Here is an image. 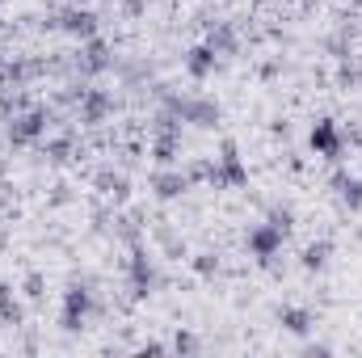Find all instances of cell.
Wrapping results in <instances>:
<instances>
[{
  "instance_id": "1",
  "label": "cell",
  "mask_w": 362,
  "mask_h": 358,
  "mask_svg": "<svg viewBox=\"0 0 362 358\" xmlns=\"http://www.w3.org/2000/svg\"><path fill=\"white\" fill-rule=\"evenodd\" d=\"M308 144H312V152H316V156H325V161H341L346 135H341V127H337L333 118H316V122H312Z\"/></svg>"
},
{
  "instance_id": "2",
  "label": "cell",
  "mask_w": 362,
  "mask_h": 358,
  "mask_svg": "<svg viewBox=\"0 0 362 358\" xmlns=\"http://www.w3.org/2000/svg\"><path fill=\"white\" fill-rule=\"evenodd\" d=\"M215 185H228V190H240V185H249V169H245V161H240V152H236V144H223V152H219V161H215Z\"/></svg>"
},
{
  "instance_id": "3",
  "label": "cell",
  "mask_w": 362,
  "mask_h": 358,
  "mask_svg": "<svg viewBox=\"0 0 362 358\" xmlns=\"http://www.w3.org/2000/svg\"><path fill=\"white\" fill-rule=\"evenodd\" d=\"M89 308H93V295H89V287H68L64 291V312H59V325L68 329V333H76L81 325H85V316H89Z\"/></svg>"
},
{
  "instance_id": "4",
  "label": "cell",
  "mask_w": 362,
  "mask_h": 358,
  "mask_svg": "<svg viewBox=\"0 0 362 358\" xmlns=\"http://www.w3.org/2000/svg\"><path fill=\"white\" fill-rule=\"evenodd\" d=\"M282 241H286V232H282L278 224H270V219H266V224H257V228L249 232V253H253L257 262H270L274 253L282 249Z\"/></svg>"
},
{
  "instance_id": "5",
  "label": "cell",
  "mask_w": 362,
  "mask_h": 358,
  "mask_svg": "<svg viewBox=\"0 0 362 358\" xmlns=\"http://www.w3.org/2000/svg\"><path fill=\"white\" fill-rule=\"evenodd\" d=\"M177 127H173V118H160V127H156V144H152V152H156V161L160 165H173L177 161Z\"/></svg>"
},
{
  "instance_id": "6",
  "label": "cell",
  "mask_w": 362,
  "mask_h": 358,
  "mask_svg": "<svg viewBox=\"0 0 362 358\" xmlns=\"http://www.w3.org/2000/svg\"><path fill=\"white\" fill-rule=\"evenodd\" d=\"M42 131H47V114H42V110H30V114L13 118V127H8L13 144H30V139H38Z\"/></svg>"
},
{
  "instance_id": "7",
  "label": "cell",
  "mask_w": 362,
  "mask_h": 358,
  "mask_svg": "<svg viewBox=\"0 0 362 358\" xmlns=\"http://www.w3.org/2000/svg\"><path fill=\"white\" fill-rule=\"evenodd\" d=\"M215 55H219V51H215L211 42H198V47L185 55V72H189L194 81H206V76L215 72Z\"/></svg>"
},
{
  "instance_id": "8",
  "label": "cell",
  "mask_w": 362,
  "mask_h": 358,
  "mask_svg": "<svg viewBox=\"0 0 362 358\" xmlns=\"http://www.w3.org/2000/svg\"><path fill=\"white\" fill-rule=\"evenodd\" d=\"M152 282H156V274H152L148 253H144V249H135V253H131V287H135V295H148V291H152Z\"/></svg>"
},
{
  "instance_id": "9",
  "label": "cell",
  "mask_w": 362,
  "mask_h": 358,
  "mask_svg": "<svg viewBox=\"0 0 362 358\" xmlns=\"http://www.w3.org/2000/svg\"><path fill=\"white\" fill-rule=\"evenodd\" d=\"M152 190H156V198H177V194L189 190V178L177 173V169H169V173H156L152 178Z\"/></svg>"
},
{
  "instance_id": "10",
  "label": "cell",
  "mask_w": 362,
  "mask_h": 358,
  "mask_svg": "<svg viewBox=\"0 0 362 358\" xmlns=\"http://www.w3.org/2000/svg\"><path fill=\"white\" fill-rule=\"evenodd\" d=\"M64 30L68 34H81V38H93L97 34V17H93L89 8H68L64 13Z\"/></svg>"
},
{
  "instance_id": "11",
  "label": "cell",
  "mask_w": 362,
  "mask_h": 358,
  "mask_svg": "<svg viewBox=\"0 0 362 358\" xmlns=\"http://www.w3.org/2000/svg\"><path fill=\"white\" fill-rule=\"evenodd\" d=\"M278 321H282V329L295 333V337H303V333L312 329V312H308V308H282Z\"/></svg>"
},
{
  "instance_id": "12",
  "label": "cell",
  "mask_w": 362,
  "mask_h": 358,
  "mask_svg": "<svg viewBox=\"0 0 362 358\" xmlns=\"http://www.w3.org/2000/svg\"><path fill=\"white\" fill-rule=\"evenodd\" d=\"M333 185H337L341 202H346L350 211H358V207H362V178H350V173H337V178H333Z\"/></svg>"
},
{
  "instance_id": "13",
  "label": "cell",
  "mask_w": 362,
  "mask_h": 358,
  "mask_svg": "<svg viewBox=\"0 0 362 358\" xmlns=\"http://www.w3.org/2000/svg\"><path fill=\"white\" fill-rule=\"evenodd\" d=\"M325 262H329V245L325 241H316V245L303 249V270H325Z\"/></svg>"
},
{
  "instance_id": "14",
  "label": "cell",
  "mask_w": 362,
  "mask_h": 358,
  "mask_svg": "<svg viewBox=\"0 0 362 358\" xmlns=\"http://www.w3.org/2000/svg\"><path fill=\"white\" fill-rule=\"evenodd\" d=\"M0 321H13V325L21 321V308H17V299H13V291L4 282H0Z\"/></svg>"
},
{
  "instance_id": "15",
  "label": "cell",
  "mask_w": 362,
  "mask_h": 358,
  "mask_svg": "<svg viewBox=\"0 0 362 358\" xmlns=\"http://www.w3.org/2000/svg\"><path fill=\"white\" fill-rule=\"evenodd\" d=\"M105 110H110V97H105V93H89V101H85V118H89V122H97Z\"/></svg>"
},
{
  "instance_id": "16",
  "label": "cell",
  "mask_w": 362,
  "mask_h": 358,
  "mask_svg": "<svg viewBox=\"0 0 362 358\" xmlns=\"http://www.w3.org/2000/svg\"><path fill=\"white\" fill-rule=\"evenodd\" d=\"M206 42H211L215 51H232V47H236V34H232L228 25H219V30H211V38H206Z\"/></svg>"
},
{
  "instance_id": "17",
  "label": "cell",
  "mask_w": 362,
  "mask_h": 358,
  "mask_svg": "<svg viewBox=\"0 0 362 358\" xmlns=\"http://www.w3.org/2000/svg\"><path fill=\"white\" fill-rule=\"evenodd\" d=\"M270 224H278L282 232H291V224H295V215H291L286 207H274V211H270Z\"/></svg>"
},
{
  "instance_id": "18",
  "label": "cell",
  "mask_w": 362,
  "mask_h": 358,
  "mask_svg": "<svg viewBox=\"0 0 362 358\" xmlns=\"http://www.w3.org/2000/svg\"><path fill=\"white\" fill-rule=\"evenodd\" d=\"M194 270H198V274H215V270H219V258H215V253H198Z\"/></svg>"
},
{
  "instance_id": "19",
  "label": "cell",
  "mask_w": 362,
  "mask_h": 358,
  "mask_svg": "<svg viewBox=\"0 0 362 358\" xmlns=\"http://www.w3.org/2000/svg\"><path fill=\"white\" fill-rule=\"evenodd\" d=\"M89 68H105V47L101 42H89V59H85Z\"/></svg>"
},
{
  "instance_id": "20",
  "label": "cell",
  "mask_w": 362,
  "mask_h": 358,
  "mask_svg": "<svg viewBox=\"0 0 362 358\" xmlns=\"http://www.w3.org/2000/svg\"><path fill=\"white\" fill-rule=\"evenodd\" d=\"M25 295H30V299H38V295H42V278H38V274H30V278H25Z\"/></svg>"
}]
</instances>
